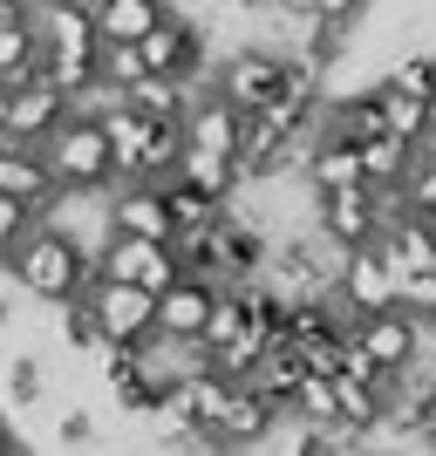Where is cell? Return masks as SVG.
<instances>
[{"instance_id":"obj_1","label":"cell","mask_w":436,"mask_h":456,"mask_svg":"<svg viewBox=\"0 0 436 456\" xmlns=\"http://www.w3.org/2000/svg\"><path fill=\"white\" fill-rule=\"evenodd\" d=\"M7 280H14V293H28V300H41V306H69V300H82V286L95 280V259L69 232L35 218V232L7 252Z\"/></svg>"},{"instance_id":"obj_2","label":"cell","mask_w":436,"mask_h":456,"mask_svg":"<svg viewBox=\"0 0 436 456\" xmlns=\"http://www.w3.org/2000/svg\"><path fill=\"white\" fill-rule=\"evenodd\" d=\"M41 164H48V177H55L62 198H103V191H116L110 143H103V123H95L89 110H76L48 143H41Z\"/></svg>"},{"instance_id":"obj_3","label":"cell","mask_w":436,"mask_h":456,"mask_svg":"<svg viewBox=\"0 0 436 456\" xmlns=\"http://www.w3.org/2000/svg\"><path fill=\"white\" fill-rule=\"evenodd\" d=\"M211 89L226 95L239 116H259L286 95V55L266 48V41H239V48H226L211 61Z\"/></svg>"},{"instance_id":"obj_4","label":"cell","mask_w":436,"mask_h":456,"mask_svg":"<svg viewBox=\"0 0 436 456\" xmlns=\"http://www.w3.org/2000/svg\"><path fill=\"white\" fill-rule=\"evenodd\" d=\"M136 61H144V76H157V82H211V35L185 7H171L151 35L136 41Z\"/></svg>"},{"instance_id":"obj_5","label":"cell","mask_w":436,"mask_h":456,"mask_svg":"<svg viewBox=\"0 0 436 456\" xmlns=\"http://www.w3.org/2000/svg\"><path fill=\"white\" fill-rule=\"evenodd\" d=\"M82 306L95 314V327H103V341H110V347L157 341V300H151V293H136V286L89 280V286H82Z\"/></svg>"},{"instance_id":"obj_6","label":"cell","mask_w":436,"mask_h":456,"mask_svg":"<svg viewBox=\"0 0 436 456\" xmlns=\"http://www.w3.org/2000/svg\"><path fill=\"white\" fill-rule=\"evenodd\" d=\"M76 116V102L62 89H48V82H14V89H0V130H7V143H28V151H41L48 136L62 130Z\"/></svg>"},{"instance_id":"obj_7","label":"cell","mask_w":436,"mask_h":456,"mask_svg":"<svg viewBox=\"0 0 436 456\" xmlns=\"http://www.w3.org/2000/svg\"><path fill=\"white\" fill-rule=\"evenodd\" d=\"M177 252L171 246H144V239H103V252H95V280H116V286H136V293H164V286L177 280Z\"/></svg>"},{"instance_id":"obj_8","label":"cell","mask_w":436,"mask_h":456,"mask_svg":"<svg viewBox=\"0 0 436 456\" xmlns=\"http://www.w3.org/2000/svg\"><path fill=\"white\" fill-rule=\"evenodd\" d=\"M103 225L110 239H144V246H171V211H164V184H116L103 191Z\"/></svg>"},{"instance_id":"obj_9","label":"cell","mask_w":436,"mask_h":456,"mask_svg":"<svg viewBox=\"0 0 436 456\" xmlns=\"http://www.w3.org/2000/svg\"><path fill=\"white\" fill-rule=\"evenodd\" d=\"M348 341H355L382 375H402V368H416V354H423V327L409 321L402 306H389V314H355V321H348Z\"/></svg>"},{"instance_id":"obj_10","label":"cell","mask_w":436,"mask_h":456,"mask_svg":"<svg viewBox=\"0 0 436 456\" xmlns=\"http://www.w3.org/2000/svg\"><path fill=\"white\" fill-rule=\"evenodd\" d=\"M314 232H321L327 246L341 252H361L382 239V211H375V191L355 184V191H321L314 198Z\"/></svg>"},{"instance_id":"obj_11","label":"cell","mask_w":436,"mask_h":456,"mask_svg":"<svg viewBox=\"0 0 436 456\" xmlns=\"http://www.w3.org/2000/svg\"><path fill=\"white\" fill-rule=\"evenodd\" d=\"M218 306V286L198 280V273H177L164 293H157V341H177V347H198L205 341V321Z\"/></svg>"},{"instance_id":"obj_12","label":"cell","mask_w":436,"mask_h":456,"mask_svg":"<svg viewBox=\"0 0 436 456\" xmlns=\"http://www.w3.org/2000/svg\"><path fill=\"white\" fill-rule=\"evenodd\" d=\"M396 286H402V273L389 266V252L361 246V252H348V259H341L334 300H341L348 314H389V306H396Z\"/></svg>"},{"instance_id":"obj_13","label":"cell","mask_w":436,"mask_h":456,"mask_svg":"<svg viewBox=\"0 0 436 456\" xmlns=\"http://www.w3.org/2000/svg\"><path fill=\"white\" fill-rule=\"evenodd\" d=\"M177 130H185V151H191V157H226V164H239V130H246V116L232 110L218 89L198 95Z\"/></svg>"},{"instance_id":"obj_14","label":"cell","mask_w":436,"mask_h":456,"mask_svg":"<svg viewBox=\"0 0 436 456\" xmlns=\"http://www.w3.org/2000/svg\"><path fill=\"white\" fill-rule=\"evenodd\" d=\"M76 7L89 14V28H95L103 48H136L157 20L171 14V0H76Z\"/></svg>"},{"instance_id":"obj_15","label":"cell","mask_w":436,"mask_h":456,"mask_svg":"<svg viewBox=\"0 0 436 456\" xmlns=\"http://www.w3.org/2000/svg\"><path fill=\"white\" fill-rule=\"evenodd\" d=\"M0 198H21L35 218L55 205V177H48L41 151H28V143H0Z\"/></svg>"},{"instance_id":"obj_16","label":"cell","mask_w":436,"mask_h":456,"mask_svg":"<svg viewBox=\"0 0 436 456\" xmlns=\"http://www.w3.org/2000/svg\"><path fill=\"white\" fill-rule=\"evenodd\" d=\"M35 35H41V55H103V41H95L89 14H82L76 0H55V7H35Z\"/></svg>"},{"instance_id":"obj_17","label":"cell","mask_w":436,"mask_h":456,"mask_svg":"<svg viewBox=\"0 0 436 456\" xmlns=\"http://www.w3.org/2000/svg\"><path fill=\"white\" fill-rule=\"evenodd\" d=\"M382 252H389V266L402 273V280H423V273H436V225H423V218H389L375 239Z\"/></svg>"},{"instance_id":"obj_18","label":"cell","mask_w":436,"mask_h":456,"mask_svg":"<svg viewBox=\"0 0 436 456\" xmlns=\"http://www.w3.org/2000/svg\"><path fill=\"white\" fill-rule=\"evenodd\" d=\"M300 184L321 198V191H355L361 184V164H355V143H334V136H314V151L300 164Z\"/></svg>"},{"instance_id":"obj_19","label":"cell","mask_w":436,"mask_h":456,"mask_svg":"<svg viewBox=\"0 0 436 456\" xmlns=\"http://www.w3.org/2000/svg\"><path fill=\"white\" fill-rule=\"evenodd\" d=\"M355 164H361V184H368V191H402L416 151L396 143V136H368V143H355Z\"/></svg>"},{"instance_id":"obj_20","label":"cell","mask_w":436,"mask_h":456,"mask_svg":"<svg viewBox=\"0 0 436 456\" xmlns=\"http://www.w3.org/2000/svg\"><path fill=\"white\" fill-rule=\"evenodd\" d=\"M35 76H41V35H35V20H7V28H0V89L35 82Z\"/></svg>"},{"instance_id":"obj_21","label":"cell","mask_w":436,"mask_h":456,"mask_svg":"<svg viewBox=\"0 0 436 456\" xmlns=\"http://www.w3.org/2000/svg\"><path fill=\"white\" fill-rule=\"evenodd\" d=\"M41 395H48V362H41V347L7 354V375H0V409H35Z\"/></svg>"},{"instance_id":"obj_22","label":"cell","mask_w":436,"mask_h":456,"mask_svg":"<svg viewBox=\"0 0 436 456\" xmlns=\"http://www.w3.org/2000/svg\"><path fill=\"white\" fill-rule=\"evenodd\" d=\"M177 184H191V191H205V198H218V205H232V198H239V164H226V157H191L185 151Z\"/></svg>"},{"instance_id":"obj_23","label":"cell","mask_w":436,"mask_h":456,"mask_svg":"<svg viewBox=\"0 0 436 456\" xmlns=\"http://www.w3.org/2000/svg\"><path fill=\"white\" fill-rule=\"evenodd\" d=\"M423 123H430V102L382 89V136H396V143H409V151H416V143H423Z\"/></svg>"},{"instance_id":"obj_24","label":"cell","mask_w":436,"mask_h":456,"mask_svg":"<svg viewBox=\"0 0 436 456\" xmlns=\"http://www.w3.org/2000/svg\"><path fill=\"white\" fill-rule=\"evenodd\" d=\"M55 314H62V341L76 347L82 362H95V354H103V347H110V341H103V327H95V314H89V306H82V300L55 306Z\"/></svg>"},{"instance_id":"obj_25","label":"cell","mask_w":436,"mask_h":456,"mask_svg":"<svg viewBox=\"0 0 436 456\" xmlns=\"http://www.w3.org/2000/svg\"><path fill=\"white\" fill-rule=\"evenodd\" d=\"M402 211L423 218V225H436V164H430V157H416L409 177H402Z\"/></svg>"},{"instance_id":"obj_26","label":"cell","mask_w":436,"mask_h":456,"mask_svg":"<svg viewBox=\"0 0 436 456\" xmlns=\"http://www.w3.org/2000/svg\"><path fill=\"white\" fill-rule=\"evenodd\" d=\"M55 436L69 443V450H95V443H103V422H95V409H89V402H62Z\"/></svg>"},{"instance_id":"obj_27","label":"cell","mask_w":436,"mask_h":456,"mask_svg":"<svg viewBox=\"0 0 436 456\" xmlns=\"http://www.w3.org/2000/svg\"><path fill=\"white\" fill-rule=\"evenodd\" d=\"M28 232H35V211L21 205V198H0V266H7V252H14Z\"/></svg>"},{"instance_id":"obj_28","label":"cell","mask_w":436,"mask_h":456,"mask_svg":"<svg viewBox=\"0 0 436 456\" xmlns=\"http://www.w3.org/2000/svg\"><path fill=\"white\" fill-rule=\"evenodd\" d=\"M416 157H430V164H436V95H430V123H423V143H416Z\"/></svg>"},{"instance_id":"obj_29","label":"cell","mask_w":436,"mask_h":456,"mask_svg":"<svg viewBox=\"0 0 436 456\" xmlns=\"http://www.w3.org/2000/svg\"><path fill=\"white\" fill-rule=\"evenodd\" d=\"M0 456H21V429L7 422V409H0Z\"/></svg>"},{"instance_id":"obj_30","label":"cell","mask_w":436,"mask_h":456,"mask_svg":"<svg viewBox=\"0 0 436 456\" xmlns=\"http://www.w3.org/2000/svg\"><path fill=\"white\" fill-rule=\"evenodd\" d=\"M7 20H28V0H0V28Z\"/></svg>"},{"instance_id":"obj_31","label":"cell","mask_w":436,"mask_h":456,"mask_svg":"<svg viewBox=\"0 0 436 456\" xmlns=\"http://www.w3.org/2000/svg\"><path fill=\"white\" fill-rule=\"evenodd\" d=\"M416 443H423V456H436V409H430V422H423V436H416Z\"/></svg>"},{"instance_id":"obj_32","label":"cell","mask_w":436,"mask_h":456,"mask_svg":"<svg viewBox=\"0 0 436 456\" xmlns=\"http://www.w3.org/2000/svg\"><path fill=\"white\" fill-rule=\"evenodd\" d=\"M239 7H246V14H259V7H266V0H239Z\"/></svg>"},{"instance_id":"obj_33","label":"cell","mask_w":436,"mask_h":456,"mask_svg":"<svg viewBox=\"0 0 436 456\" xmlns=\"http://www.w3.org/2000/svg\"><path fill=\"white\" fill-rule=\"evenodd\" d=\"M35 7H55V0H28V14H35Z\"/></svg>"},{"instance_id":"obj_34","label":"cell","mask_w":436,"mask_h":456,"mask_svg":"<svg viewBox=\"0 0 436 456\" xmlns=\"http://www.w3.org/2000/svg\"><path fill=\"white\" fill-rule=\"evenodd\" d=\"M0 143H7V130H0Z\"/></svg>"},{"instance_id":"obj_35","label":"cell","mask_w":436,"mask_h":456,"mask_svg":"<svg viewBox=\"0 0 436 456\" xmlns=\"http://www.w3.org/2000/svg\"><path fill=\"white\" fill-rule=\"evenodd\" d=\"M430 48H436V41H430Z\"/></svg>"}]
</instances>
